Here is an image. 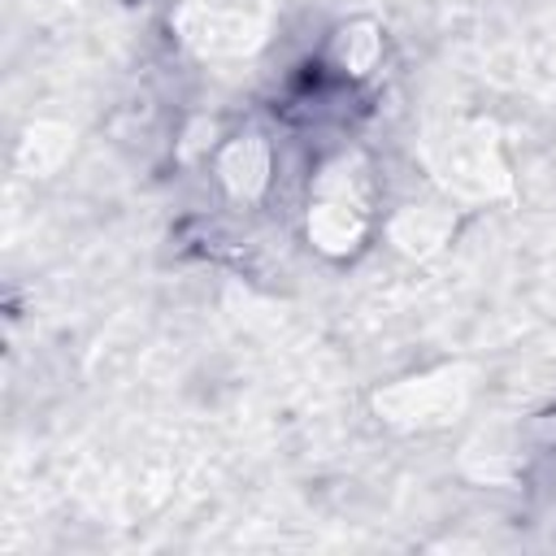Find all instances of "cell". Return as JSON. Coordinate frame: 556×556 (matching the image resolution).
I'll return each mask as SVG.
<instances>
[{
    "mask_svg": "<svg viewBox=\"0 0 556 556\" xmlns=\"http://www.w3.org/2000/svg\"><path fill=\"white\" fill-rule=\"evenodd\" d=\"M452 230H456V208H452V200L404 204V208L391 217V226H387L391 243H395L404 256H413V261H426V256L443 252V243L452 239Z\"/></svg>",
    "mask_w": 556,
    "mask_h": 556,
    "instance_id": "5b68a950",
    "label": "cell"
},
{
    "mask_svg": "<svg viewBox=\"0 0 556 556\" xmlns=\"http://www.w3.org/2000/svg\"><path fill=\"white\" fill-rule=\"evenodd\" d=\"M269 165H274V152L261 135H239L222 148L217 156V178L222 187L235 195V200H256L265 187H269Z\"/></svg>",
    "mask_w": 556,
    "mask_h": 556,
    "instance_id": "8992f818",
    "label": "cell"
},
{
    "mask_svg": "<svg viewBox=\"0 0 556 556\" xmlns=\"http://www.w3.org/2000/svg\"><path fill=\"white\" fill-rule=\"evenodd\" d=\"M473 387H478L473 365H465V361L439 365V369H426V374L382 387L374 395V413L395 430H434V426L456 421L469 408Z\"/></svg>",
    "mask_w": 556,
    "mask_h": 556,
    "instance_id": "277c9868",
    "label": "cell"
},
{
    "mask_svg": "<svg viewBox=\"0 0 556 556\" xmlns=\"http://www.w3.org/2000/svg\"><path fill=\"white\" fill-rule=\"evenodd\" d=\"M304 230L317 252L352 256L369 235V182L356 156H334L317 169Z\"/></svg>",
    "mask_w": 556,
    "mask_h": 556,
    "instance_id": "7a4b0ae2",
    "label": "cell"
},
{
    "mask_svg": "<svg viewBox=\"0 0 556 556\" xmlns=\"http://www.w3.org/2000/svg\"><path fill=\"white\" fill-rule=\"evenodd\" d=\"M330 56H334V65H339L343 74L361 78V74H369V70L378 65V56H382V30H378L374 22H348V26L334 30Z\"/></svg>",
    "mask_w": 556,
    "mask_h": 556,
    "instance_id": "ba28073f",
    "label": "cell"
},
{
    "mask_svg": "<svg viewBox=\"0 0 556 556\" xmlns=\"http://www.w3.org/2000/svg\"><path fill=\"white\" fill-rule=\"evenodd\" d=\"M421 165L452 204H491L513 195V169L495 122L452 117L421 135Z\"/></svg>",
    "mask_w": 556,
    "mask_h": 556,
    "instance_id": "6da1fadb",
    "label": "cell"
},
{
    "mask_svg": "<svg viewBox=\"0 0 556 556\" xmlns=\"http://www.w3.org/2000/svg\"><path fill=\"white\" fill-rule=\"evenodd\" d=\"M70 143H74V135H70L65 126H56V122H35V126L26 130V139L17 143V161H22L26 174H52V169L70 156Z\"/></svg>",
    "mask_w": 556,
    "mask_h": 556,
    "instance_id": "9c48e42d",
    "label": "cell"
},
{
    "mask_svg": "<svg viewBox=\"0 0 556 556\" xmlns=\"http://www.w3.org/2000/svg\"><path fill=\"white\" fill-rule=\"evenodd\" d=\"M174 30L204 61L252 56L274 30V0H182Z\"/></svg>",
    "mask_w": 556,
    "mask_h": 556,
    "instance_id": "3957f363",
    "label": "cell"
},
{
    "mask_svg": "<svg viewBox=\"0 0 556 556\" xmlns=\"http://www.w3.org/2000/svg\"><path fill=\"white\" fill-rule=\"evenodd\" d=\"M521 74L539 96L556 91V17H543L521 35Z\"/></svg>",
    "mask_w": 556,
    "mask_h": 556,
    "instance_id": "52a82bcc",
    "label": "cell"
}]
</instances>
